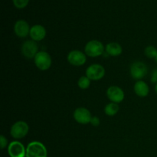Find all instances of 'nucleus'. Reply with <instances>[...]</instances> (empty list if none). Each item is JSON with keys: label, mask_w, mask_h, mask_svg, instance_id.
<instances>
[{"label": "nucleus", "mask_w": 157, "mask_h": 157, "mask_svg": "<svg viewBox=\"0 0 157 157\" xmlns=\"http://www.w3.org/2000/svg\"><path fill=\"white\" fill-rule=\"evenodd\" d=\"M30 26L29 23L25 20H18L15 22L14 31L16 35L19 38H25L30 34Z\"/></svg>", "instance_id": "f8f14e48"}, {"label": "nucleus", "mask_w": 157, "mask_h": 157, "mask_svg": "<svg viewBox=\"0 0 157 157\" xmlns=\"http://www.w3.org/2000/svg\"><path fill=\"white\" fill-rule=\"evenodd\" d=\"M147 65L141 61H136L130 67V74L133 79H142L147 75Z\"/></svg>", "instance_id": "423d86ee"}, {"label": "nucleus", "mask_w": 157, "mask_h": 157, "mask_svg": "<svg viewBox=\"0 0 157 157\" xmlns=\"http://www.w3.org/2000/svg\"><path fill=\"white\" fill-rule=\"evenodd\" d=\"M145 55L146 56L150 58H155L157 55V50L155 47L153 46H148L145 48Z\"/></svg>", "instance_id": "a211bd4d"}, {"label": "nucleus", "mask_w": 157, "mask_h": 157, "mask_svg": "<svg viewBox=\"0 0 157 157\" xmlns=\"http://www.w3.org/2000/svg\"><path fill=\"white\" fill-rule=\"evenodd\" d=\"M105 75V69L102 65L94 64L89 66L86 70V76L90 81H98L102 79Z\"/></svg>", "instance_id": "39448f33"}, {"label": "nucleus", "mask_w": 157, "mask_h": 157, "mask_svg": "<svg viewBox=\"0 0 157 157\" xmlns=\"http://www.w3.org/2000/svg\"><path fill=\"white\" fill-rule=\"evenodd\" d=\"M90 124H91L93 126H94V127L98 126L100 124L99 118L97 117H93L91 119V121H90Z\"/></svg>", "instance_id": "4be33fe9"}, {"label": "nucleus", "mask_w": 157, "mask_h": 157, "mask_svg": "<svg viewBox=\"0 0 157 157\" xmlns=\"http://www.w3.org/2000/svg\"><path fill=\"white\" fill-rule=\"evenodd\" d=\"M38 46L35 41L28 40L23 43L21 46V52L22 55L27 58H35V55L38 54Z\"/></svg>", "instance_id": "1a4fd4ad"}, {"label": "nucleus", "mask_w": 157, "mask_h": 157, "mask_svg": "<svg viewBox=\"0 0 157 157\" xmlns=\"http://www.w3.org/2000/svg\"><path fill=\"white\" fill-rule=\"evenodd\" d=\"M106 52L110 56H119L121 55L123 52V48L117 42H110L106 46Z\"/></svg>", "instance_id": "2eb2a0df"}, {"label": "nucleus", "mask_w": 157, "mask_h": 157, "mask_svg": "<svg viewBox=\"0 0 157 157\" xmlns=\"http://www.w3.org/2000/svg\"><path fill=\"white\" fill-rule=\"evenodd\" d=\"M155 91H156V93L157 94V83L156 84V85H155Z\"/></svg>", "instance_id": "5701e85b"}, {"label": "nucleus", "mask_w": 157, "mask_h": 157, "mask_svg": "<svg viewBox=\"0 0 157 157\" xmlns=\"http://www.w3.org/2000/svg\"><path fill=\"white\" fill-rule=\"evenodd\" d=\"M84 51L87 55L92 58H95V57L101 56V55H103L104 52V44L101 41L92 40L87 43Z\"/></svg>", "instance_id": "f03ea898"}, {"label": "nucleus", "mask_w": 157, "mask_h": 157, "mask_svg": "<svg viewBox=\"0 0 157 157\" xmlns=\"http://www.w3.org/2000/svg\"><path fill=\"white\" fill-rule=\"evenodd\" d=\"M78 87L81 89H87L90 85V80L87 76H83L78 80Z\"/></svg>", "instance_id": "f3484780"}, {"label": "nucleus", "mask_w": 157, "mask_h": 157, "mask_svg": "<svg viewBox=\"0 0 157 157\" xmlns=\"http://www.w3.org/2000/svg\"><path fill=\"white\" fill-rule=\"evenodd\" d=\"M7 144H8L7 139H6L3 135H1V136H0V145H1L2 150L6 148V146H7Z\"/></svg>", "instance_id": "aec40b11"}, {"label": "nucleus", "mask_w": 157, "mask_h": 157, "mask_svg": "<svg viewBox=\"0 0 157 157\" xmlns=\"http://www.w3.org/2000/svg\"><path fill=\"white\" fill-rule=\"evenodd\" d=\"M26 157H47V149L38 141L31 142L26 148Z\"/></svg>", "instance_id": "f257e3e1"}, {"label": "nucleus", "mask_w": 157, "mask_h": 157, "mask_svg": "<svg viewBox=\"0 0 157 157\" xmlns=\"http://www.w3.org/2000/svg\"><path fill=\"white\" fill-rule=\"evenodd\" d=\"M104 111H105L106 114L108 115V116H114L119 111V106L116 103H110L105 107Z\"/></svg>", "instance_id": "dca6fc26"}, {"label": "nucleus", "mask_w": 157, "mask_h": 157, "mask_svg": "<svg viewBox=\"0 0 157 157\" xmlns=\"http://www.w3.org/2000/svg\"><path fill=\"white\" fill-rule=\"evenodd\" d=\"M30 37L35 41H41L46 36V30L41 25H35L31 28Z\"/></svg>", "instance_id": "ddd939ff"}, {"label": "nucleus", "mask_w": 157, "mask_h": 157, "mask_svg": "<svg viewBox=\"0 0 157 157\" xmlns=\"http://www.w3.org/2000/svg\"><path fill=\"white\" fill-rule=\"evenodd\" d=\"M74 118L79 124H87L91 121L92 116L90 112L87 108L78 107L74 112Z\"/></svg>", "instance_id": "0eeeda50"}, {"label": "nucleus", "mask_w": 157, "mask_h": 157, "mask_svg": "<svg viewBox=\"0 0 157 157\" xmlns=\"http://www.w3.org/2000/svg\"><path fill=\"white\" fill-rule=\"evenodd\" d=\"M151 82L153 84H156L157 83V68L155 69L151 75Z\"/></svg>", "instance_id": "412c9836"}, {"label": "nucleus", "mask_w": 157, "mask_h": 157, "mask_svg": "<svg viewBox=\"0 0 157 157\" xmlns=\"http://www.w3.org/2000/svg\"><path fill=\"white\" fill-rule=\"evenodd\" d=\"M12 2L17 9H24L29 4V0H12Z\"/></svg>", "instance_id": "6ab92c4d"}, {"label": "nucleus", "mask_w": 157, "mask_h": 157, "mask_svg": "<svg viewBox=\"0 0 157 157\" xmlns=\"http://www.w3.org/2000/svg\"><path fill=\"white\" fill-rule=\"evenodd\" d=\"M34 60L36 67L41 71L48 70L52 65V58L50 55L45 52H38Z\"/></svg>", "instance_id": "7ed1b4c3"}, {"label": "nucleus", "mask_w": 157, "mask_h": 157, "mask_svg": "<svg viewBox=\"0 0 157 157\" xmlns=\"http://www.w3.org/2000/svg\"><path fill=\"white\" fill-rule=\"evenodd\" d=\"M155 60H156V62H157V55H156V58H155Z\"/></svg>", "instance_id": "b1692460"}, {"label": "nucleus", "mask_w": 157, "mask_h": 157, "mask_svg": "<svg viewBox=\"0 0 157 157\" xmlns=\"http://www.w3.org/2000/svg\"><path fill=\"white\" fill-rule=\"evenodd\" d=\"M29 127L25 121H18L12 125L10 134L15 139H21L29 133Z\"/></svg>", "instance_id": "20e7f679"}, {"label": "nucleus", "mask_w": 157, "mask_h": 157, "mask_svg": "<svg viewBox=\"0 0 157 157\" xmlns=\"http://www.w3.org/2000/svg\"><path fill=\"white\" fill-rule=\"evenodd\" d=\"M8 153L10 157H25L26 156V149L21 143L13 141L8 147Z\"/></svg>", "instance_id": "6e6552de"}, {"label": "nucleus", "mask_w": 157, "mask_h": 157, "mask_svg": "<svg viewBox=\"0 0 157 157\" xmlns=\"http://www.w3.org/2000/svg\"><path fill=\"white\" fill-rule=\"evenodd\" d=\"M67 61L74 66H81L85 64L87 58H86V55L83 52L75 50L68 54Z\"/></svg>", "instance_id": "9b49d317"}, {"label": "nucleus", "mask_w": 157, "mask_h": 157, "mask_svg": "<svg viewBox=\"0 0 157 157\" xmlns=\"http://www.w3.org/2000/svg\"><path fill=\"white\" fill-rule=\"evenodd\" d=\"M134 91L140 98H145L149 94L150 88L146 82L143 81H138L134 85Z\"/></svg>", "instance_id": "4468645a"}, {"label": "nucleus", "mask_w": 157, "mask_h": 157, "mask_svg": "<svg viewBox=\"0 0 157 157\" xmlns=\"http://www.w3.org/2000/svg\"><path fill=\"white\" fill-rule=\"evenodd\" d=\"M107 96L113 103H121L124 99V92L117 86H111L107 90Z\"/></svg>", "instance_id": "9d476101"}]
</instances>
